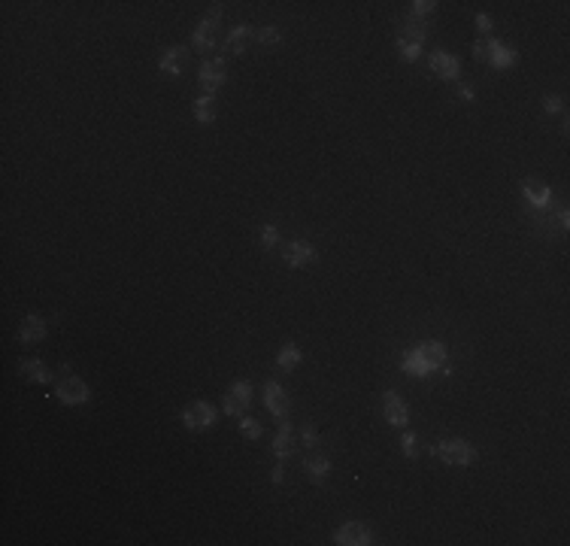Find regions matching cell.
Instances as JSON below:
<instances>
[{
    "instance_id": "5",
    "label": "cell",
    "mask_w": 570,
    "mask_h": 546,
    "mask_svg": "<svg viewBox=\"0 0 570 546\" xmlns=\"http://www.w3.org/2000/svg\"><path fill=\"white\" fill-rule=\"evenodd\" d=\"M58 398L67 407H76V404H85V400L91 398V391L79 376H64V380L58 383Z\"/></svg>"
},
{
    "instance_id": "22",
    "label": "cell",
    "mask_w": 570,
    "mask_h": 546,
    "mask_svg": "<svg viewBox=\"0 0 570 546\" xmlns=\"http://www.w3.org/2000/svg\"><path fill=\"white\" fill-rule=\"evenodd\" d=\"M301 349H297L295 343H285L282 349H280V355H276V364H280L282 370H291V367H297V364H301Z\"/></svg>"
},
{
    "instance_id": "31",
    "label": "cell",
    "mask_w": 570,
    "mask_h": 546,
    "mask_svg": "<svg viewBox=\"0 0 570 546\" xmlns=\"http://www.w3.org/2000/svg\"><path fill=\"white\" fill-rule=\"evenodd\" d=\"M543 109H546V113H561V98H558V94H546V98H543Z\"/></svg>"
},
{
    "instance_id": "26",
    "label": "cell",
    "mask_w": 570,
    "mask_h": 546,
    "mask_svg": "<svg viewBox=\"0 0 570 546\" xmlns=\"http://www.w3.org/2000/svg\"><path fill=\"white\" fill-rule=\"evenodd\" d=\"M434 10H437L434 0H415V3H413V16H415V19H428V16H434Z\"/></svg>"
},
{
    "instance_id": "20",
    "label": "cell",
    "mask_w": 570,
    "mask_h": 546,
    "mask_svg": "<svg viewBox=\"0 0 570 546\" xmlns=\"http://www.w3.org/2000/svg\"><path fill=\"white\" fill-rule=\"evenodd\" d=\"M425 36H428V25H425V19H415L410 16L404 21V34H400V40H407V43H415V46H422L425 43Z\"/></svg>"
},
{
    "instance_id": "7",
    "label": "cell",
    "mask_w": 570,
    "mask_h": 546,
    "mask_svg": "<svg viewBox=\"0 0 570 546\" xmlns=\"http://www.w3.org/2000/svg\"><path fill=\"white\" fill-rule=\"evenodd\" d=\"M264 400H267V410L273 413L276 419H288L291 400H288V395H285V389L280 383H273V380L264 383Z\"/></svg>"
},
{
    "instance_id": "34",
    "label": "cell",
    "mask_w": 570,
    "mask_h": 546,
    "mask_svg": "<svg viewBox=\"0 0 570 546\" xmlns=\"http://www.w3.org/2000/svg\"><path fill=\"white\" fill-rule=\"evenodd\" d=\"M218 19H222V6L213 3V6L207 10V19H203V21H213V25H218Z\"/></svg>"
},
{
    "instance_id": "14",
    "label": "cell",
    "mask_w": 570,
    "mask_h": 546,
    "mask_svg": "<svg viewBox=\"0 0 570 546\" xmlns=\"http://www.w3.org/2000/svg\"><path fill=\"white\" fill-rule=\"evenodd\" d=\"M522 192H525V198H528L534 207H549V201H552V188L546 185V182H540V179H528L522 185Z\"/></svg>"
},
{
    "instance_id": "28",
    "label": "cell",
    "mask_w": 570,
    "mask_h": 546,
    "mask_svg": "<svg viewBox=\"0 0 570 546\" xmlns=\"http://www.w3.org/2000/svg\"><path fill=\"white\" fill-rule=\"evenodd\" d=\"M488 52H492V36H482V40L473 43V55H477V61H488Z\"/></svg>"
},
{
    "instance_id": "10",
    "label": "cell",
    "mask_w": 570,
    "mask_h": 546,
    "mask_svg": "<svg viewBox=\"0 0 570 546\" xmlns=\"http://www.w3.org/2000/svg\"><path fill=\"white\" fill-rule=\"evenodd\" d=\"M413 352H415V359L425 364L428 370H434V367H440V364H446V346H443V343H437V340L419 343V346L413 349Z\"/></svg>"
},
{
    "instance_id": "1",
    "label": "cell",
    "mask_w": 570,
    "mask_h": 546,
    "mask_svg": "<svg viewBox=\"0 0 570 546\" xmlns=\"http://www.w3.org/2000/svg\"><path fill=\"white\" fill-rule=\"evenodd\" d=\"M434 455H440L446 464H455V468H461V464H473V462H477V449H473L467 440H458V437H449V440H440V446L434 449Z\"/></svg>"
},
{
    "instance_id": "8",
    "label": "cell",
    "mask_w": 570,
    "mask_h": 546,
    "mask_svg": "<svg viewBox=\"0 0 570 546\" xmlns=\"http://www.w3.org/2000/svg\"><path fill=\"white\" fill-rule=\"evenodd\" d=\"M383 410H385V419H389L394 428H407V422H410V407H407L404 400L394 395V391H385Z\"/></svg>"
},
{
    "instance_id": "36",
    "label": "cell",
    "mask_w": 570,
    "mask_h": 546,
    "mask_svg": "<svg viewBox=\"0 0 570 546\" xmlns=\"http://www.w3.org/2000/svg\"><path fill=\"white\" fill-rule=\"evenodd\" d=\"M558 228H567V209H561V213H558Z\"/></svg>"
},
{
    "instance_id": "32",
    "label": "cell",
    "mask_w": 570,
    "mask_h": 546,
    "mask_svg": "<svg viewBox=\"0 0 570 546\" xmlns=\"http://www.w3.org/2000/svg\"><path fill=\"white\" fill-rule=\"evenodd\" d=\"M301 437H304V443H306V446H316V440H319V431H316V428H312V425H304Z\"/></svg>"
},
{
    "instance_id": "17",
    "label": "cell",
    "mask_w": 570,
    "mask_h": 546,
    "mask_svg": "<svg viewBox=\"0 0 570 546\" xmlns=\"http://www.w3.org/2000/svg\"><path fill=\"white\" fill-rule=\"evenodd\" d=\"M216 27L213 21H201L197 25V31H194V49L197 52H203V55H209L216 49Z\"/></svg>"
},
{
    "instance_id": "9",
    "label": "cell",
    "mask_w": 570,
    "mask_h": 546,
    "mask_svg": "<svg viewBox=\"0 0 570 546\" xmlns=\"http://www.w3.org/2000/svg\"><path fill=\"white\" fill-rule=\"evenodd\" d=\"M334 541L340 546H367L370 543V531L361 525V522H346L337 534H334Z\"/></svg>"
},
{
    "instance_id": "23",
    "label": "cell",
    "mask_w": 570,
    "mask_h": 546,
    "mask_svg": "<svg viewBox=\"0 0 570 546\" xmlns=\"http://www.w3.org/2000/svg\"><path fill=\"white\" fill-rule=\"evenodd\" d=\"M194 119L201 122V125H209V122L216 119V104H213V98H197L194 100Z\"/></svg>"
},
{
    "instance_id": "24",
    "label": "cell",
    "mask_w": 570,
    "mask_h": 546,
    "mask_svg": "<svg viewBox=\"0 0 570 546\" xmlns=\"http://www.w3.org/2000/svg\"><path fill=\"white\" fill-rule=\"evenodd\" d=\"M255 40L264 43V46H276V43L282 40V34L276 31V27H258V31H255Z\"/></svg>"
},
{
    "instance_id": "30",
    "label": "cell",
    "mask_w": 570,
    "mask_h": 546,
    "mask_svg": "<svg viewBox=\"0 0 570 546\" xmlns=\"http://www.w3.org/2000/svg\"><path fill=\"white\" fill-rule=\"evenodd\" d=\"M400 449H404V455H407V458H415V455H419V446H415V434L407 431L404 437H400Z\"/></svg>"
},
{
    "instance_id": "13",
    "label": "cell",
    "mask_w": 570,
    "mask_h": 546,
    "mask_svg": "<svg viewBox=\"0 0 570 546\" xmlns=\"http://www.w3.org/2000/svg\"><path fill=\"white\" fill-rule=\"evenodd\" d=\"M46 337V322H43L40 316H25V322L19 328V343H40V340Z\"/></svg>"
},
{
    "instance_id": "35",
    "label": "cell",
    "mask_w": 570,
    "mask_h": 546,
    "mask_svg": "<svg viewBox=\"0 0 570 546\" xmlns=\"http://www.w3.org/2000/svg\"><path fill=\"white\" fill-rule=\"evenodd\" d=\"M270 479H273V483L280 486V483H282V468H273V473H270Z\"/></svg>"
},
{
    "instance_id": "27",
    "label": "cell",
    "mask_w": 570,
    "mask_h": 546,
    "mask_svg": "<svg viewBox=\"0 0 570 546\" xmlns=\"http://www.w3.org/2000/svg\"><path fill=\"white\" fill-rule=\"evenodd\" d=\"M398 49H400V58L404 61H415L422 52V46H415V43H407V40H398Z\"/></svg>"
},
{
    "instance_id": "12",
    "label": "cell",
    "mask_w": 570,
    "mask_h": 546,
    "mask_svg": "<svg viewBox=\"0 0 570 546\" xmlns=\"http://www.w3.org/2000/svg\"><path fill=\"white\" fill-rule=\"evenodd\" d=\"M273 453H276L280 462L295 453V428L288 425V419H280V431H276V440H273Z\"/></svg>"
},
{
    "instance_id": "11",
    "label": "cell",
    "mask_w": 570,
    "mask_h": 546,
    "mask_svg": "<svg viewBox=\"0 0 570 546\" xmlns=\"http://www.w3.org/2000/svg\"><path fill=\"white\" fill-rule=\"evenodd\" d=\"M431 70L437 73L440 79H458V73H461V64H458L455 55L449 52H431Z\"/></svg>"
},
{
    "instance_id": "6",
    "label": "cell",
    "mask_w": 570,
    "mask_h": 546,
    "mask_svg": "<svg viewBox=\"0 0 570 546\" xmlns=\"http://www.w3.org/2000/svg\"><path fill=\"white\" fill-rule=\"evenodd\" d=\"M312 261H316V246L306 243V240H291V243L285 246V264L295 267V271L312 264Z\"/></svg>"
},
{
    "instance_id": "21",
    "label": "cell",
    "mask_w": 570,
    "mask_h": 546,
    "mask_svg": "<svg viewBox=\"0 0 570 546\" xmlns=\"http://www.w3.org/2000/svg\"><path fill=\"white\" fill-rule=\"evenodd\" d=\"M252 36V31L246 25H237L233 31L228 34V40H225V52L228 55H243L246 52V40Z\"/></svg>"
},
{
    "instance_id": "19",
    "label": "cell",
    "mask_w": 570,
    "mask_h": 546,
    "mask_svg": "<svg viewBox=\"0 0 570 546\" xmlns=\"http://www.w3.org/2000/svg\"><path fill=\"white\" fill-rule=\"evenodd\" d=\"M306 477L312 479L316 486H325V479H328V473H331V462H328L325 455H312V458H306Z\"/></svg>"
},
{
    "instance_id": "16",
    "label": "cell",
    "mask_w": 570,
    "mask_h": 546,
    "mask_svg": "<svg viewBox=\"0 0 570 546\" xmlns=\"http://www.w3.org/2000/svg\"><path fill=\"white\" fill-rule=\"evenodd\" d=\"M518 61V55H516V49H510V46H503L501 40H492V52H488V64L492 67H513V64Z\"/></svg>"
},
{
    "instance_id": "29",
    "label": "cell",
    "mask_w": 570,
    "mask_h": 546,
    "mask_svg": "<svg viewBox=\"0 0 570 546\" xmlns=\"http://www.w3.org/2000/svg\"><path fill=\"white\" fill-rule=\"evenodd\" d=\"M261 243H264L267 249H273V246L280 243V231H276V225H264V228H261Z\"/></svg>"
},
{
    "instance_id": "2",
    "label": "cell",
    "mask_w": 570,
    "mask_h": 546,
    "mask_svg": "<svg viewBox=\"0 0 570 546\" xmlns=\"http://www.w3.org/2000/svg\"><path fill=\"white\" fill-rule=\"evenodd\" d=\"M182 425L188 431H203V428H213L216 425V407L209 400H194V404L185 407L182 413Z\"/></svg>"
},
{
    "instance_id": "18",
    "label": "cell",
    "mask_w": 570,
    "mask_h": 546,
    "mask_svg": "<svg viewBox=\"0 0 570 546\" xmlns=\"http://www.w3.org/2000/svg\"><path fill=\"white\" fill-rule=\"evenodd\" d=\"M19 370H21V376H25V380H31V383H49V380H52L49 367L40 359H25V361L19 364Z\"/></svg>"
},
{
    "instance_id": "15",
    "label": "cell",
    "mask_w": 570,
    "mask_h": 546,
    "mask_svg": "<svg viewBox=\"0 0 570 546\" xmlns=\"http://www.w3.org/2000/svg\"><path fill=\"white\" fill-rule=\"evenodd\" d=\"M188 61V49L185 46H173L161 55V70L170 73V76H182V64Z\"/></svg>"
},
{
    "instance_id": "25",
    "label": "cell",
    "mask_w": 570,
    "mask_h": 546,
    "mask_svg": "<svg viewBox=\"0 0 570 546\" xmlns=\"http://www.w3.org/2000/svg\"><path fill=\"white\" fill-rule=\"evenodd\" d=\"M240 431H243L246 440H258L261 437V425L255 419H246V416H240Z\"/></svg>"
},
{
    "instance_id": "3",
    "label": "cell",
    "mask_w": 570,
    "mask_h": 546,
    "mask_svg": "<svg viewBox=\"0 0 570 546\" xmlns=\"http://www.w3.org/2000/svg\"><path fill=\"white\" fill-rule=\"evenodd\" d=\"M225 85V61L222 58H207V61L201 64V89L207 98H213V94Z\"/></svg>"
},
{
    "instance_id": "33",
    "label": "cell",
    "mask_w": 570,
    "mask_h": 546,
    "mask_svg": "<svg viewBox=\"0 0 570 546\" xmlns=\"http://www.w3.org/2000/svg\"><path fill=\"white\" fill-rule=\"evenodd\" d=\"M477 31H479V34H488V31H492V19H488L486 12H479V16H477Z\"/></svg>"
},
{
    "instance_id": "4",
    "label": "cell",
    "mask_w": 570,
    "mask_h": 546,
    "mask_svg": "<svg viewBox=\"0 0 570 546\" xmlns=\"http://www.w3.org/2000/svg\"><path fill=\"white\" fill-rule=\"evenodd\" d=\"M249 400H252V383H246V380L233 383L228 389V395H225V413L240 419L246 413V407H249Z\"/></svg>"
}]
</instances>
